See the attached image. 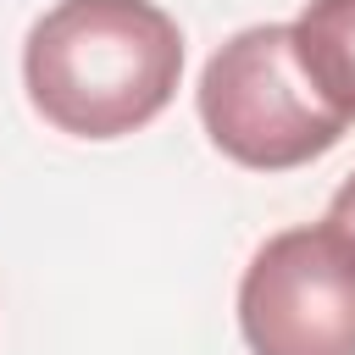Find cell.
<instances>
[{"instance_id": "obj_4", "label": "cell", "mask_w": 355, "mask_h": 355, "mask_svg": "<svg viewBox=\"0 0 355 355\" xmlns=\"http://www.w3.org/2000/svg\"><path fill=\"white\" fill-rule=\"evenodd\" d=\"M288 28L316 94L355 122V0H305Z\"/></svg>"}, {"instance_id": "obj_2", "label": "cell", "mask_w": 355, "mask_h": 355, "mask_svg": "<svg viewBox=\"0 0 355 355\" xmlns=\"http://www.w3.org/2000/svg\"><path fill=\"white\" fill-rule=\"evenodd\" d=\"M211 144L250 172H288L327 155L349 116L333 111L294 55L288 22H255L233 33L200 72L194 89Z\"/></svg>"}, {"instance_id": "obj_3", "label": "cell", "mask_w": 355, "mask_h": 355, "mask_svg": "<svg viewBox=\"0 0 355 355\" xmlns=\"http://www.w3.org/2000/svg\"><path fill=\"white\" fill-rule=\"evenodd\" d=\"M250 355H355V244L322 216L272 233L239 277Z\"/></svg>"}, {"instance_id": "obj_1", "label": "cell", "mask_w": 355, "mask_h": 355, "mask_svg": "<svg viewBox=\"0 0 355 355\" xmlns=\"http://www.w3.org/2000/svg\"><path fill=\"white\" fill-rule=\"evenodd\" d=\"M183 33L155 0H61L22 44L33 111L72 139H122L166 111Z\"/></svg>"}, {"instance_id": "obj_5", "label": "cell", "mask_w": 355, "mask_h": 355, "mask_svg": "<svg viewBox=\"0 0 355 355\" xmlns=\"http://www.w3.org/2000/svg\"><path fill=\"white\" fill-rule=\"evenodd\" d=\"M327 222H333V227L355 244V172H349V178L338 183V194L327 200Z\"/></svg>"}]
</instances>
